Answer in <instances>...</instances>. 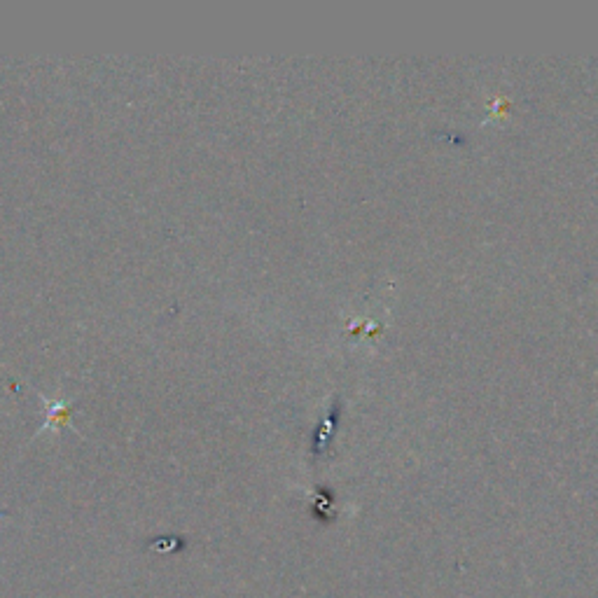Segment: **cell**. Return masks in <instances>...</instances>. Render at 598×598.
<instances>
[{"label":"cell","mask_w":598,"mask_h":598,"mask_svg":"<svg viewBox=\"0 0 598 598\" xmlns=\"http://www.w3.org/2000/svg\"><path fill=\"white\" fill-rule=\"evenodd\" d=\"M38 400L45 405V412H47V419L40 430H36V435H33V440H38V437H43L47 433L52 435H61V428H73L71 423V409H73V402L71 400H61V398H47L43 393H36Z\"/></svg>","instance_id":"obj_1"}]
</instances>
